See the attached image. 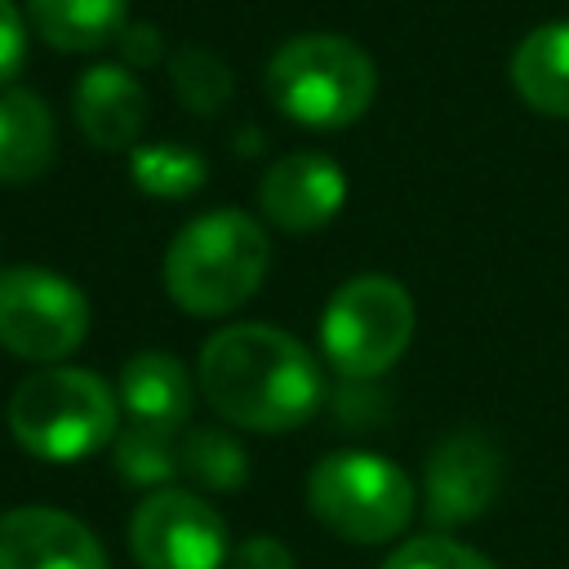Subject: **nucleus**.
Masks as SVG:
<instances>
[{
	"mask_svg": "<svg viewBox=\"0 0 569 569\" xmlns=\"http://www.w3.org/2000/svg\"><path fill=\"white\" fill-rule=\"evenodd\" d=\"M111 462L116 476L142 489H164L178 471H182V453H178V431H160L147 422H129L116 431L111 440Z\"/></svg>",
	"mask_w": 569,
	"mask_h": 569,
	"instance_id": "nucleus-17",
	"label": "nucleus"
},
{
	"mask_svg": "<svg viewBox=\"0 0 569 569\" xmlns=\"http://www.w3.org/2000/svg\"><path fill=\"white\" fill-rule=\"evenodd\" d=\"M116 396H120V409L129 413V422H147V427H160V431L187 427L191 405H196L191 373L169 351H138V356H129L124 369H120Z\"/></svg>",
	"mask_w": 569,
	"mask_h": 569,
	"instance_id": "nucleus-13",
	"label": "nucleus"
},
{
	"mask_svg": "<svg viewBox=\"0 0 569 569\" xmlns=\"http://www.w3.org/2000/svg\"><path fill=\"white\" fill-rule=\"evenodd\" d=\"M116 49H120L124 67H156V62L164 58V40H160V31H156L151 22H129V27L120 31Z\"/></svg>",
	"mask_w": 569,
	"mask_h": 569,
	"instance_id": "nucleus-24",
	"label": "nucleus"
},
{
	"mask_svg": "<svg viewBox=\"0 0 569 569\" xmlns=\"http://www.w3.org/2000/svg\"><path fill=\"white\" fill-rule=\"evenodd\" d=\"M0 569H107V547L71 511L13 507L0 516Z\"/></svg>",
	"mask_w": 569,
	"mask_h": 569,
	"instance_id": "nucleus-11",
	"label": "nucleus"
},
{
	"mask_svg": "<svg viewBox=\"0 0 569 569\" xmlns=\"http://www.w3.org/2000/svg\"><path fill=\"white\" fill-rule=\"evenodd\" d=\"M502 489V453L480 431L445 436L427 458V520L436 529L467 525L493 507Z\"/></svg>",
	"mask_w": 569,
	"mask_h": 569,
	"instance_id": "nucleus-9",
	"label": "nucleus"
},
{
	"mask_svg": "<svg viewBox=\"0 0 569 569\" xmlns=\"http://www.w3.org/2000/svg\"><path fill=\"white\" fill-rule=\"evenodd\" d=\"M413 342V298L382 271L351 276L320 316V347L347 382L382 378Z\"/></svg>",
	"mask_w": 569,
	"mask_h": 569,
	"instance_id": "nucleus-6",
	"label": "nucleus"
},
{
	"mask_svg": "<svg viewBox=\"0 0 569 569\" xmlns=\"http://www.w3.org/2000/svg\"><path fill=\"white\" fill-rule=\"evenodd\" d=\"M196 378L222 422L267 436L302 427L325 400L316 356L276 325L218 329L200 347Z\"/></svg>",
	"mask_w": 569,
	"mask_h": 569,
	"instance_id": "nucleus-1",
	"label": "nucleus"
},
{
	"mask_svg": "<svg viewBox=\"0 0 569 569\" xmlns=\"http://www.w3.org/2000/svg\"><path fill=\"white\" fill-rule=\"evenodd\" d=\"M4 422H9V436L31 458L80 462L116 440L120 396L89 369L44 365L13 387Z\"/></svg>",
	"mask_w": 569,
	"mask_h": 569,
	"instance_id": "nucleus-3",
	"label": "nucleus"
},
{
	"mask_svg": "<svg viewBox=\"0 0 569 569\" xmlns=\"http://www.w3.org/2000/svg\"><path fill=\"white\" fill-rule=\"evenodd\" d=\"M71 111L80 133L102 151H133L147 129V89L124 62H93L80 71Z\"/></svg>",
	"mask_w": 569,
	"mask_h": 569,
	"instance_id": "nucleus-12",
	"label": "nucleus"
},
{
	"mask_svg": "<svg viewBox=\"0 0 569 569\" xmlns=\"http://www.w3.org/2000/svg\"><path fill=\"white\" fill-rule=\"evenodd\" d=\"M27 62V18L18 13L13 0H0V89L18 80Z\"/></svg>",
	"mask_w": 569,
	"mask_h": 569,
	"instance_id": "nucleus-22",
	"label": "nucleus"
},
{
	"mask_svg": "<svg viewBox=\"0 0 569 569\" xmlns=\"http://www.w3.org/2000/svg\"><path fill=\"white\" fill-rule=\"evenodd\" d=\"M347 204V173L325 151H289L258 182V209L280 231H320Z\"/></svg>",
	"mask_w": 569,
	"mask_h": 569,
	"instance_id": "nucleus-10",
	"label": "nucleus"
},
{
	"mask_svg": "<svg viewBox=\"0 0 569 569\" xmlns=\"http://www.w3.org/2000/svg\"><path fill=\"white\" fill-rule=\"evenodd\" d=\"M307 507L347 542H391L413 516V480L382 453L338 449L311 467Z\"/></svg>",
	"mask_w": 569,
	"mask_h": 569,
	"instance_id": "nucleus-5",
	"label": "nucleus"
},
{
	"mask_svg": "<svg viewBox=\"0 0 569 569\" xmlns=\"http://www.w3.org/2000/svg\"><path fill=\"white\" fill-rule=\"evenodd\" d=\"M511 89L542 116L569 120V18L533 27L511 53Z\"/></svg>",
	"mask_w": 569,
	"mask_h": 569,
	"instance_id": "nucleus-15",
	"label": "nucleus"
},
{
	"mask_svg": "<svg viewBox=\"0 0 569 569\" xmlns=\"http://www.w3.org/2000/svg\"><path fill=\"white\" fill-rule=\"evenodd\" d=\"M382 569H493L489 556H480L476 547L458 542V538H445V533H422V538H409L400 542Z\"/></svg>",
	"mask_w": 569,
	"mask_h": 569,
	"instance_id": "nucleus-21",
	"label": "nucleus"
},
{
	"mask_svg": "<svg viewBox=\"0 0 569 569\" xmlns=\"http://www.w3.org/2000/svg\"><path fill=\"white\" fill-rule=\"evenodd\" d=\"M129 173L138 191L156 200H187L209 182V164L200 151L178 147V142H147L129 151Z\"/></svg>",
	"mask_w": 569,
	"mask_h": 569,
	"instance_id": "nucleus-19",
	"label": "nucleus"
},
{
	"mask_svg": "<svg viewBox=\"0 0 569 569\" xmlns=\"http://www.w3.org/2000/svg\"><path fill=\"white\" fill-rule=\"evenodd\" d=\"M129 551L138 569H227V520L191 489H151L129 520Z\"/></svg>",
	"mask_w": 569,
	"mask_h": 569,
	"instance_id": "nucleus-8",
	"label": "nucleus"
},
{
	"mask_svg": "<svg viewBox=\"0 0 569 569\" xmlns=\"http://www.w3.org/2000/svg\"><path fill=\"white\" fill-rule=\"evenodd\" d=\"M169 80H173L182 107L196 111V116L222 111L227 98H231V89H236L231 67L213 49H200V44H187V49H178L169 58Z\"/></svg>",
	"mask_w": 569,
	"mask_h": 569,
	"instance_id": "nucleus-20",
	"label": "nucleus"
},
{
	"mask_svg": "<svg viewBox=\"0 0 569 569\" xmlns=\"http://www.w3.org/2000/svg\"><path fill=\"white\" fill-rule=\"evenodd\" d=\"M89 298L49 267L0 271V347L31 365H58L89 338Z\"/></svg>",
	"mask_w": 569,
	"mask_h": 569,
	"instance_id": "nucleus-7",
	"label": "nucleus"
},
{
	"mask_svg": "<svg viewBox=\"0 0 569 569\" xmlns=\"http://www.w3.org/2000/svg\"><path fill=\"white\" fill-rule=\"evenodd\" d=\"M271 267V244L258 218L209 209L191 218L164 249V289L191 316H227L244 307Z\"/></svg>",
	"mask_w": 569,
	"mask_h": 569,
	"instance_id": "nucleus-2",
	"label": "nucleus"
},
{
	"mask_svg": "<svg viewBox=\"0 0 569 569\" xmlns=\"http://www.w3.org/2000/svg\"><path fill=\"white\" fill-rule=\"evenodd\" d=\"M182 476H191L200 489L231 493L249 480V453L227 427H191L178 436Z\"/></svg>",
	"mask_w": 569,
	"mask_h": 569,
	"instance_id": "nucleus-18",
	"label": "nucleus"
},
{
	"mask_svg": "<svg viewBox=\"0 0 569 569\" xmlns=\"http://www.w3.org/2000/svg\"><path fill=\"white\" fill-rule=\"evenodd\" d=\"M36 36L62 53H93L129 27V0H27Z\"/></svg>",
	"mask_w": 569,
	"mask_h": 569,
	"instance_id": "nucleus-16",
	"label": "nucleus"
},
{
	"mask_svg": "<svg viewBox=\"0 0 569 569\" xmlns=\"http://www.w3.org/2000/svg\"><path fill=\"white\" fill-rule=\"evenodd\" d=\"M58 151L53 111L31 89H0V182H36Z\"/></svg>",
	"mask_w": 569,
	"mask_h": 569,
	"instance_id": "nucleus-14",
	"label": "nucleus"
},
{
	"mask_svg": "<svg viewBox=\"0 0 569 569\" xmlns=\"http://www.w3.org/2000/svg\"><path fill=\"white\" fill-rule=\"evenodd\" d=\"M227 569H298V565H293V551H289L280 538L253 533V538H240V542L231 547Z\"/></svg>",
	"mask_w": 569,
	"mask_h": 569,
	"instance_id": "nucleus-23",
	"label": "nucleus"
},
{
	"mask_svg": "<svg viewBox=\"0 0 569 569\" xmlns=\"http://www.w3.org/2000/svg\"><path fill=\"white\" fill-rule=\"evenodd\" d=\"M267 98L276 111L302 129H347L356 124L373 93L378 67L373 58L333 31H307L284 40L267 62Z\"/></svg>",
	"mask_w": 569,
	"mask_h": 569,
	"instance_id": "nucleus-4",
	"label": "nucleus"
}]
</instances>
